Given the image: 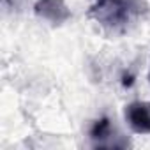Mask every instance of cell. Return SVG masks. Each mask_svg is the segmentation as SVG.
<instances>
[{
  "label": "cell",
  "instance_id": "cell-1",
  "mask_svg": "<svg viewBox=\"0 0 150 150\" xmlns=\"http://www.w3.org/2000/svg\"><path fill=\"white\" fill-rule=\"evenodd\" d=\"M141 11L138 0H97L90 7L88 16L96 20L104 30L124 32L132 14Z\"/></svg>",
  "mask_w": 150,
  "mask_h": 150
},
{
  "label": "cell",
  "instance_id": "cell-2",
  "mask_svg": "<svg viewBox=\"0 0 150 150\" xmlns=\"http://www.w3.org/2000/svg\"><path fill=\"white\" fill-rule=\"evenodd\" d=\"M125 122L136 134H150V103L134 101L125 106Z\"/></svg>",
  "mask_w": 150,
  "mask_h": 150
},
{
  "label": "cell",
  "instance_id": "cell-3",
  "mask_svg": "<svg viewBox=\"0 0 150 150\" xmlns=\"http://www.w3.org/2000/svg\"><path fill=\"white\" fill-rule=\"evenodd\" d=\"M34 11L39 18L53 25H62L71 18V11L64 0H37Z\"/></svg>",
  "mask_w": 150,
  "mask_h": 150
},
{
  "label": "cell",
  "instance_id": "cell-4",
  "mask_svg": "<svg viewBox=\"0 0 150 150\" xmlns=\"http://www.w3.org/2000/svg\"><path fill=\"white\" fill-rule=\"evenodd\" d=\"M110 136H111V122L108 117H101L96 120L90 127V139L96 146H110Z\"/></svg>",
  "mask_w": 150,
  "mask_h": 150
},
{
  "label": "cell",
  "instance_id": "cell-5",
  "mask_svg": "<svg viewBox=\"0 0 150 150\" xmlns=\"http://www.w3.org/2000/svg\"><path fill=\"white\" fill-rule=\"evenodd\" d=\"M148 83H150V69H148Z\"/></svg>",
  "mask_w": 150,
  "mask_h": 150
}]
</instances>
